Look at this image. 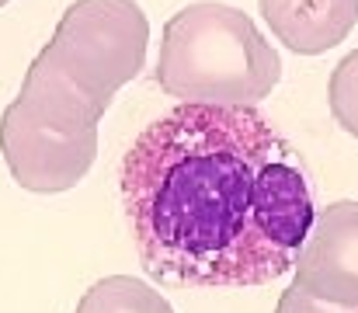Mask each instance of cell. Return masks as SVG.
Masks as SVG:
<instances>
[{
    "label": "cell",
    "instance_id": "6da1fadb",
    "mask_svg": "<svg viewBox=\"0 0 358 313\" xmlns=\"http://www.w3.org/2000/svg\"><path fill=\"white\" fill-rule=\"evenodd\" d=\"M119 181L146 275L178 289L289 275L317 216L299 150L257 108L178 104L136 136Z\"/></svg>",
    "mask_w": 358,
    "mask_h": 313
},
{
    "label": "cell",
    "instance_id": "7a4b0ae2",
    "mask_svg": "<svg viewBox=\"0 0 358 313\" xmlns=\"http://www.w3.org/2000/svg\"><path fill=\"white\" fill-rule=\"evenodd\" d=\"M278 81V53L240 7L220 0L188 4L164 28L157 84L181 104L254 108Z\"/></svg>",
    "mask_w": 358,
    "mask_h": 313
},
{
    "label": "cell",
    "instance_id": "3957f363",
    "mask_svg": "<svg viewBox=\"0 0 358 313\" xmlns=\"http://www.w3.org/2000/svg\"><path fill=\"white\" fill-rule=\"evenodd\" d=\"M150 46V21L136 0H73L42 56L87 98L112 104L139 77Z\"/></svg>",
    "mask_w": 358,
    "mask_h": 313
},
{
    "label": "cell",
    "instance_id": "277c9868",
    "mask_svg": "<svg viewBox=\"0 0 358 313\" xmlns=\"http://www.w3.org/2000/svg\"><path fill=\"white\" fill-rule=\"evenodd\" d=\"M296 289L310 300L358 310V202L341 199L317 209L313 226L296 254Z\"/></svg>",
    "mask_w": 358,
    "mask_h": 313
},
{
    "label": "cell",
    "instance_id": "5b68a950",
    "mask_svg": "<svg viewBox=\"0 0 358 313\" xmlns=\"http://www.w3.org/2000/svg\"><path fill=\"white\" fill-rule=\"evenodd\" d=\"M28 125L63 136V139H98V122L108 104L87 98L77 84H70L42 53L28 67L17 98L7 104Z\"/></svg>",
    "mask_w": 358,
    "mask_h": 313
},
{
    "label": "cell",
    "instance_id": "8992f818",
    "mask_svg": "<svg viewBox=\"0 0 358 313\" xmlns=\"http://www.w3.org/2000/svg\"><path fill=\"white\" fill-rule=\"evenodd\" d=\"M257 7L271 35L299 56L341 46L358 25V0H257Z\"/></svg>",
    "mask_w": 358,
    "mask_h": 313
},
{
    "label": "cell",
    "instance_id": "52a82bcc",
    "mask_svg": "<svg viewBox=\"0 0 358 313\" xmlns=\"http://www.w3.org/2000/svg\"><path fill=\"white\" fill-rule=\"evenodd\" d=\"M73 313H174V307L136 275H108L80 296Z\"/></svg>",
    "mask_w": 358,
    "mask_h": 313
},
{
    "label": "cell",
    "instance_id": "ba28073f",
    "mask_svg": "<svg viewBox=\"0 0 358 313\" xmlns=\"http://www.w3.org/2000/svg\"><path fill=\"white\" fill-rule=\"evenodd\" d=\"M327 102H331L334 122L358 139V49L334 67L331 84H327Z\"/></svg>",
    "mask_w": 358,
    "mask_h": 313
},
{
    "label": "cell",
    "instance_id": "9c48e42d",
    "mask_svg": "<svg viewBox=\"0 0 358 313\" xmlns=\"http://www.w3.org/2000/svg\"><path fill=\"white\" fill-rule=\"evenodd\" d=\"M275 313H358V310H341V307L317 303V300H310L303 289L289 286V289L282 293V300H278V310H275Z\"/></svg>",
    "mask_w": 358,
    "mask_h": 313
},
{
    "label": "cell",
    "instance_id": "30bf717a",
    "mask_svg": "<svg viewBox=\"0 0 358 313\" xmlns=\"http://www.w3.org/2000/svg\"><path fill=\"white\" fill-rule=\"evenodd\" d=\"M3 4H7V0H0V7H3Z\"/></svg>",
    "mask_w": 358,
    "mask_h": 313
}]
</instances>
